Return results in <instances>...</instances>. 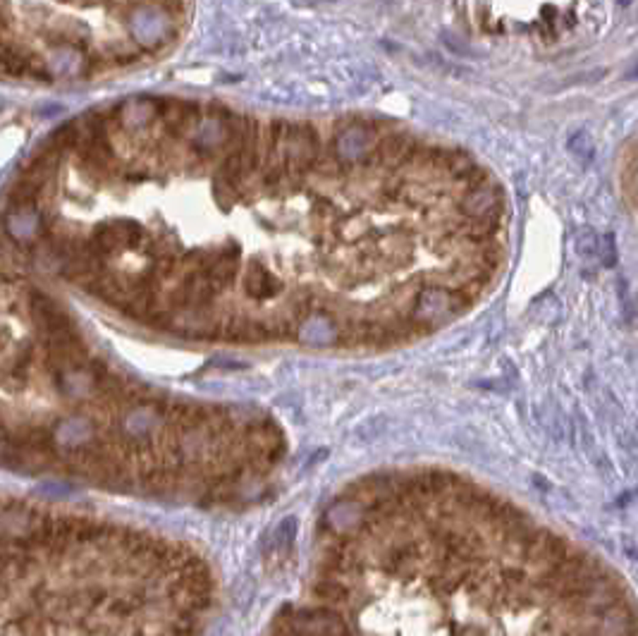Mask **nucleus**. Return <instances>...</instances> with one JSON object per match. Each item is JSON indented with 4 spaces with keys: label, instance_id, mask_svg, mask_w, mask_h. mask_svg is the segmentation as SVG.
I'll return each instance as SVG.
<instances>
[{
    "label": "nucleus",
    "instance_id": "obj_3",
    "mask_svg": "<svg viewBox=\"0 0 638 636\" xmlns=\"http://www.w3.org/2000/svg\"><path fill=\"white\" fill-rule=\"evenodd\" d=\"M285 454L268 414L134 374L0 254V462L101 486L228 500Z\"/></svg>",
    "mask_w": 638,
    "mask_h": 636
},
{
    "label": "nucleus",
    "instance_id": "obj_5",
    "mask_svg": "<svg viewBox=\"0 0 638 636\" xmlns=\"http://www.w3.org/2000/svg\"><path fill=\"white\" fill-rule=\"evenodd\" d=\"M481 29L488 34L528 36L538 43H566L593 34L598 19H605L603 5H478Z\"/></svg>",
    "mask_w": 638,
    "mask_h": 636
},
{
    "label": "nucleus",
    "instance_id": "obj_2",
    "mask_svg": "<svg viewBox=\"0 0 638 636\" xmlns=\"http://www.w3.org/2000/svg\"><path fill=\"white\" fill-rule=\"evenodd\" d=\"M311 593V636H638L629 591L598 557L437 469L347 488L323 517Z\"/></svg>",
    "mask_w": 638,
    "mask_h": 636
},
{
    "label": "nucleus",
    "instance_id": "obj_4",
    "mask_svg": "<svg viewBox=\"0 0 638 636\" xmlns=\"http://www.w3.org/2000/svg\"><path fill=\"white\" fill-rule=\"evenodd\" d=\"M191 27L189 5L0 3V79L84 84L158 62Z\"/></svg>",
    "mask_w": 638,
    "mask_h": 636
},
{
    "label": "nucleus",
    "instance_id": "obj_1",
    "mask_svg": "<svg viewBox=\"0 0 638 636\" xmlns=\"http://www.w3.org/2000/svg\"><path fill=\"white\" fill-rule=\"evenodd\" d=\"M507 216L471 153L392 122L139 94L29 153L0 237L22 266L153 335L380 352L493 290Z\"/></svg>",
    "mask_w": 638,
    "mask_h": 636
}]
</instances>
